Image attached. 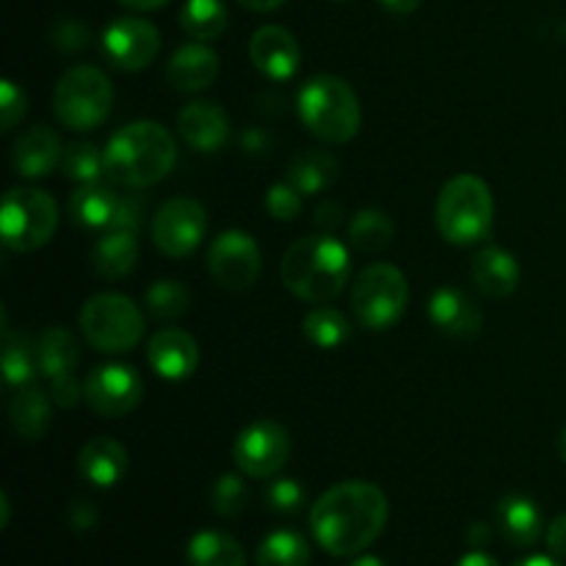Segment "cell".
I'll use <instances>...</instances> for the list:
<instances>
[{
	"mask_svg": "<svg viewBox=\"0 0 566 566\" xmlns=\"http://www.w3.org/2000/svg\"><path fill=\"white\" fill-rule=\"evenodd\" d=\"M282 282L302 302L326 304L340 296L352 276L348 249L329 232L298 238L282 258Z\"/></svg>",
	"mask_w": 566,
	"mask_h": 566,
	"instance_id": "3957f363",
	"label": "cell"
},
{
	"mask_svg": "<svg viewBox=\"0 0 566 566\" xmlns=\"http://www.w3.org/2000/svg\"><path fill=\"white\" fill-rule=\"evenodd\" d=\"M337 177H340V164H337L335 155L324 153V149H304V153L293 155L285 171V180L302 197L324 193L326 188L335 186Z\"/></svg>",
	"mask_w": 566,
	"mask_h": 566,
	"instance_id": "cb8c5ba5",
	"label": "cell"
},
{
	"mask_svg": "<svg viewBox=\"0 0 566 566\" xmlns=\"http://www.w3.org/2000/svg\"><path fill=\"white\" fill-rule=\"evenodd\" d=\"M61 171L81 186L83 182H97L99 175H105V155L94 144H70L64 149V158H61Z\"/></svg>",
	"mask_w": 566,
	"mask_h": 566,
	"instance_id": "d590c367",
	"label": "cell"
},
{
	"mask_svg": "<svg viewBox=\"0 0 566 566\" xmlns=\"http://www.w3.org/2000/svg\"><path fill=\"white\" fill-rule=\"evenodd\" d=\"M379 3L385 6V9L390 11V14L407 17V14H412L415 9H418L420 0H379Z\"/></svg>",
	"mask_w": 566,
	"mask_h": 566,
	"instance_id": "f907efd6",
	"label": "cell"
},
{
	"mask_svg": "<svg viewBox=\"0 0 566 566\" xmlns=\"http://www.w3.org/2000/svg\"><path fill=\"white\" fill-rule=\"evenodd\" d=\"M142 392V376L127 365H99L83 385V398L99 418H125L138 407Z\"/></svg>",
	"mask_w": 566,
	"mask_h": 566,
	"instance_id": "5bb4252c",
	"label": "cell"
},
{
	"mask_svg": "<svg viewBox=\"0 0 566 566\" xmlns=\"http://www.w3.org/2000/svg\"><path fill=\"white\" fill-rule=\"evenodd\" d=\"M208 230L205 205L191 197L169 199L158 208L153 219V243L166 258H188L202 243Z\"/></svg>",
	"mask_w": 566,
	"mask_h": 566,
	"instance_id": "30bf717a",
	"label": "cell"
},
{
	"mask_svg": "<svg viewBox=\"0 0 566 566\" xmlns=\"http://www.w3.org/2000/svg\"><path fill=\"white\" fill-rule=\"evenodd\" d=\"M59 205L39 188H11L0 208V232L11 252H33L53 238Z\"/></svg>",
	"mask_w": 566,
	"mask_h": 566,
	"instance_id": "9c48e42d",
	"label": "cell"
},
{
	"mask_svg": "<svg viewBox=\"0 0 566 566\" xmlns=\"http://www.w3.org/2000/svg\"><path fill=\"white\" fill-rule=\"evenodd\" d=\"M119 3L133 11H155V9H164L169 0H119Z\"/></svg>",
	"mask_w": 566,
	"mask_h": 566,
	"instance_id": "816d5d0a",
	"label": "cell"
},
{
	"mask_svg": "<svg viewBox=\"0 0 566 566\" xmlns=\"http://www.w3.org/2000/svg\"><path fill=\"white\" fill-rule=\"evenodd\" d=\"M238 3L247 6L249 11H274V9H280L285 0H238Z\"/></svg>",
	"mask_w": 566,
	"mask_h": 566,
	"instance_id": "f5cc1de1",
	"label": "cell"
},
{
	"mask_svg": "<svg viewBox=\"0 0 566 566\" xmlns=\"http://www.w3.org/2000/svg\"><path fill=\"white\" fill-rule=\"evenodd\" d=\"M130 468V459L122 442L111 440V437H94L77 453V470L86 481H92L94 486H116L127 475Z\"/></svg>",
	"mask_w": 566,
	"mask_h": 566,
	"instance_id": "44dd1931",
	"label": "cell"
},
{
	"mask_svg": "<svg viewBox=\"0 0 566 566\" xmlns=\"http://www.w3.org/2000/svg\"><path fill=\"white\" fill-rule=\"evenodd\" d=\"M147 359L155 374L166 381H182L197 370L199 346L188 332L182 329H160L149 340Z\"/></svg>",
	"mask_w": 566,
	"mask_h": 566,
	"instance_id": "ac0fdd59",
	"label": "cell"
},
{
	"mask_svg": "<svg viewBox=\"0 0 566 566\" xmlns=\"http://www.w3.org/2000/svg\"><path fill=\"white\" fill-rule=\"evenodd\" d=\"M497 523L503 536L514 547H534L545 534L539 506L525 495H506L497 503Z\"/></svg>",
	"mask_w": 566,
	"mask_h": 566,
	"instance_id": "603a6c76",
	"label": "cell"
},
{
	"mask_svg": "<svg viewBox=\"0 0 566 566\" xmlns=\"http://www.w3.org/2000/svg\"><path fill=\"white\" fill-rule=\"evenodd\" d=\"M227 14L224 0H186L180 9V28L197 42H210L219 39L227 31Z\"/></svg>",
	"mask_w": 566,
	"mask_h": 566,
	"instance_id": "4dcf8cb0",
	"label": "cell"
},
{
	"mask_svg": "<svg viewBox=\"0 0 566 566\" xmlns=\"http://www.w3.org/2000/svg\"><path fill=\"white\" fill-rule=\"evenodd\" d=\"M302 208H304L302 193H298L287 180L274 182V186L265 191V210L271 213V219L293 221L298 213H302Z\"/></svg>",
	"mask_w": 566,
	"mask_h": 566,
	"instance_id": "f35d334b",
	"label": "cell"
},
{
	"mask_svg": "<svg viewBox=\"0 0 566 566\" xmlns=\"http://www.w3.org/2000/svg\"><path fill=\"white\" fill-rule=\"evenodd\" d=\"M238 147H241L247 155H263V153H269L271 136L263 130V127L252 125V127H247L241 136H238Z\"/></svg>",
	"mask_w": 566,
	"mask_h": 566,
	"instance_id": "ee69618b",
	"label": "cell"
},
{
	"mask_svg": "<svg viewBox=\"0 0 566 566\" xmlns=\"http://www.w3.org/2000/svg\"><path fill=\"white\" fill-rule=\"evenodd\" d=\"M291 457V437L274 420H254L238 434L232 459L247 479H274Z\"/></svg>",
	"mask_w": 566,
	"mask_h": 566,
	"instance_id": "8fae6325",
	"label": "cell"
},
{
	"mask_svg": "<svg viewBox=\"0 0 566 566\" xmlns=\"http://www.w3.org/2000/svg\"><path fill=\"white\" fill-rule=\"evenodd\" d=\"M103 155L105 175L116 186L147 188L169 175L177 147L171 133L158 122H133L108 138Z\"/></svg>",
	"mask_w": 566,
	"mask_h": 566,
	"instance_id": "7a4b0ae2",
	"label": "cell"
},
{
	"mask_svg": "<svg viewBox=\"0 0 566 566\" xmlns=\"http://www.w3.org/2000/svg\"><path fill=\"white\" fill-rule=\"evenodd\" d=\"M210 503H213V512L219 514V517H227V520L241 517L243 509H247L249 503V490L247 484H243L241 475L235 473L219 475L213 484V492H210Z\"/></svg>",
	"mask_w": 566,
	"mask_h": 566,
	"instance_id": "8d00e7d4",
	"label": "cell"
},
{
	"mask_svg": "<svg viewBox=\"0 0 566 566\" xmlns=\"http://www.w3.org/2000/svg\"><path fill=\"white\" fill-rule=\"evenodd\" d=\"M263 501L280 517H293L304 509V486L296 479H274L265 486Z\"/></svg>",
	"mask_w": 566,
	"mask_h": 566,
	"instance_id": "74e56055",
	"label": "cell"
},
{
	"mask_svg": "<svg viewBox=\"0 0 566 566\" xmlns=\"http://www.w3.org/2000/svg\"><path fill=\"white\" fill-rule=\"evenodd\" d=\"M392 235H396V224H392V219L385 210L365 208L348 224V241L363 254L385 252L392 243Z\"/></svg>",
	"mask_w": 566,
	"mask_h": 566,
	"instance_id": "1f68e13d",
	"label": "cell"
},
{
	"mask_svg": "<svg viewBox=\"0 0 566 566\" xmlns=\"http://www.w3.org/2000/svg\"><path fill=\"white\" fill-rule=\"evenodd\" d=\"M302 332L315 348H324V352H335V348L346 346L348 337H352V324H348L346 315L335 307H313L302 321Z\"/></svg>",
	"mask_w": 566,
	"mask_h": 566,
	"instance_id": "f546056e",
	"label": "cell"
},
{
	"mask_svg": "<svg viewBox=\"0 0 566 566\" xmlns=\"http://www.w3.org/2000/svg\"><path fill=\"white\" fill-rule=\"evenodd\" d=\"M409 304V282L401 269L390 263H374L363 269L352 287L354 318L365 329L385 332L401 321Z\"/></svg>",
	"mask_w": 566,
	"mask_h": 566,
	"instance_id": "52a82bcc",
	"label": "cell"
},
{
	"mask_svg": "<svg viewBox=\"0 0 566 566\" xmlns=\"http://www.w3.org/2000/svg\"><path fill=\"white\" fill-rule=\"evenodd\" d=\"M39 374L36 343L22 332L3 329V379L9 387H22Z\"/></svg>",
	"mask_w": 566,
	"mask_h": 566,
	"instance_id": "d6a6232c",
	"label": "cell"
},
{
	"mask_svg": "<svg viewBox=\"0 0 566 566\" xmlns=\"http://www.w3.org/2000/svg\"><path fill=\"white\" fill-rule=\"evenodd\" d=\"M210 276L227 291H247L258 282L263 254L258 241L243 230H227L213 241L208 252Z\"/></svg>",
	"mask_w": 566,
	"mask_h": 566,
	"instance_id": "7c38bea8",
	"label": "cell"
},
{
	"mask_svg": "<svg viewBox=\"0 0 566 566\" xmlns=\"http://www.w3.org/2000/svg\"><path fill=\"white\" fill-rule=\"evenodd\" d=\"M468 539H470V545L475 547V551H484V547L490 545V539H492V531H490V525H486V523H475L473 528H470Z\"/></svg>",
	"mask_w": 566,
	"mask_h": 566,
	"instance_id": "c3c4849f",
	"label": "cell"
},
{
	"mask_svg": "<svg viewBox=\"0 0 566 566\" xmlns=\"http://www.w3.org/2000/svg\"><path fill=\"white\" fill-rule=\"evenodd\" d=\"M191 307V293L177 280H158L147 291V310L160 321L182 318Z\"/></svg>",
	"mask_w": 566,
	"mask_h": 566,
	"instance_id": "e575fe53",
	"label": "cell"
},
{
	"mask_svg": "<svg viewBox=\"0 0 566 566\" xmlns=\"http://www.w3.org/2000/svg\"><path fill=\"white\" fill-rule=\"evenodd\" d=\"M70 525L77 531H88L97 525V509L86 501H75L70 506Z\"/></svg>",
	"mask_w": 566,
	"mask_h": 566,
	"instance_id": "7dc6e473",
	"label": "cell"
},
{
	"mask_svg": "<svg viewBox=\"0 0 566 566\" xmlns=\"http://www.w3.org/2000/svg\"><path fill=\"white\" fill-rule=\"evenodd\" d=\"M36 365L44 379H59V376L75 374L81 365V348L75 335L64 326H50L36 337Z\"/></svg>",
	"mask_w": 566,
	"mask_h": 566,
	"instance_id": "4316f807",
	"label": "cell"
},
{
	"mask_svg": "<svg viewBox=\"0 0 566 566\" xmlns=\"http://www.w3.org/2000/svg\"><path fill=\"white\" fill-rule=\"evenodd\" d=\"M9 418L17 434L28 442H36L48 434L50 426V401L44 390L33 381L17 387L9 403Z\"/></svg>",
	"mask_w": 566,
	"mask_h": 566,
	"instance_id": "484cf974",
	"label": "cell"
},
{
	"mask_svg": "<svg viewBox=\"0 0 566 566\" xmlns=\"http://www.w3.org/2000/svg\"><path fill=\"white\" fill-rule=\"evenodd\" d=\"M313 221H315V227H321V230H326V232L337 230V227H340V221H343V205L326 199V202H321L318 208H315Z\"/></svg>",
	"mask_w": 566,
	"mask_h": 566,
	"instance_id": "f6af8a7d",
	"label": "cell"
},
{
	"mask_svg": "<svg viewBox=\"0 0 566 566\" xmlns=\"http://www.w3.org/2000/svg\"><path fill=\"white\" fill-rule=\"evenodd\" d=\"M429 318L442 335L473 337L481 329V310L459 287H437L429 298Z\"/></svg>",
	"mask_w": 566,
	"mask_h": 566,
	"instance_id": "d6986e66",
	"label": "cell"
},
{
	"mask_svg": "<svg viewBox=\"0 0 566 566\" xmlns=\"http://www.w3.org/2000/svg\"><path fill=\"white\" fill-rule=\"evenodd\" d=\"M61 158H64V147H61L59 133L42 125L22 133L11 149V166L25 180H42L53 175L55 166H61Z\"/></svg>",
	"mask_w": 566,
	"mask_h": 566,
	"instance_id": "2e32d148",
	"label": "cell"
},
{
	"mask_svg": "<svg viewBox=\"0 0 566 566\" xmlns=\"http://www.w3.org/2000/svg\"><path fill=\"white\" fill-rule=\"evenodd\" d=\"M160 50V33L142 17H119L103 31V53L122 72L147 70Z\"/></svg>",
	"mask_w": 566,
	"mask_h": 566,
	"instance_id": "4fadbf2b",
	"label": "cell"
},
{
	"mask_svg": "<svg viewBox=\"0 0 566 566\" xmlns=\"http://www.w3.org/2000/svg\"><path fill=\"white\" fill-rule=\"evenodd\" d=\"M114 105V86L97 66H72L59 77L53 92V111L61 125L72 130H94L103 125Z\"/></svg>",
	"mask_w": 566,
	"mask_h": 566,
	"instance_id": "8992f818",
	"label": "cell"
},
{
	"mask_svg": "<svg viewBox=\"0 0 566 566\" xmlns=\"http://www.w3.org/2000/svg\"><path fill=\"white\" fill-rule=\"evenodd\" d=\"M434 216L440 235L453 247L484 241L495 219L490 186L475 175H457L442 186Z\"/></svg>",
	"mask_w": 566,
	"mask_h": 566,
	"instance_id": "5b68a950",
	"label": "cell"
},
{
	"mask_svg": "<svg viewBox=\"0 0 566 566\" xmlns=\"http://www.w3.org/2000/svg\"><path fill=\"white\" fill-rule=\"evenodd\" d=\"M249 59L260 75L271 81H291L302 66V48L287 28L263 25L249 42Z\"/></svg>",
	"mask_w": 566,
	"mask_h": 566,
	"instance_id": "9a60e30c",
	"label": "cell"
},
{
	"mask_svg": "<svg viewBox=\"0 0 566 566\" xmlns=\"http://www.w3.org/2000/svg\"><path fill=\"white\" fill-rule=\"evenodd\" d=\"M0 509H3V517H0V528H6V525H9V512H11V509H9V495H6V492H3V495H0Z\"/></svg>",
	"mask_w": 566,
	"mask_h": 566,
	"instance_id": "9f6ffc18",
	"label": "cell"
},
{
	"mask_svg": "<svg viewBox=\"0 0 566 566\" xmlns=\"http://www.w3.org/2000/svg\"><path fill=\"white\" fill-rule=\"evenodd\" d=\"M348 566H387V562H381L379 556H357Z\"/></svg>",
	"mask_w": 566,
	"mask_h": 566,
	"instance_id": "11a10c76",
	"label": "cell"
},
{
	"mask_svg": "<svg viewBox=\"0 0 566 566\" xmlns=\"http://www.w3.org/2000/svg\"><path fill=\"white\" fill-rule=\"evenodd\" d=\"M313 553H310L307 539L296 531H274L265 536L258 547V566H310Z\"/></svg>",
	"mask_w": 566,
	"mask_h": 566,
	"instance_id": "836d02e7",
	"label": "cell"
},
{
	"mask_svg": "<svg viewBox=\"0 0 566 566\" xmlns=\"http://www.w3.org/2000/svg\"><path fill=\"white\" fill-rule=\"evenodd\" d=\"M0 116H3V130H11L25 116V92L14 81L0 83Z\"/></svg>",
	"mask_w": 566,
	"mask_h": 566,
	"instance_id": "b9f144b4",
	"label": "cell"
},
{
	"mask_svg": "<svg viewBox=\"0 0 566 566\" xmlns=\"http://www.w3.org/2000/svg\"><path fill=\"white\" fill-rule=\"evenodd\" d=\"M453 566H501V564H497V558H492L490 553L473 551V553H468V556L459 558Z\"/></svg>",
	"mask_w": 566,
	"mask_h": 566,
	"instance_id": "681fc988",
	"label": "cell"
},
{
	"mask_svg": "<svg viewBox=\"0 0 566 566\" xmlns=\"http://www.w3.org/2000/svg\"><path fill=\"white\" fill-rule=\"evenodd\" d=\"M545 542L547 547H551L553 556L566 558V514H558V517L547 525Z\"/></svg>",
	"mask_w": 566,
	"mask_h": 566,
	"instance_id": "bcb514c9",
	"label": "cell"
},
{
	"mask_svg": "<svg viewBox=\"0 0 566 566\" xmlns=\"http://www.w3.org/2000/svg\"><path fill=\"white\" fill-rule=\"evenodd\" d=\"M219 55L210 48H205L202 42L186 44V48L177 50L175 55L166 64V81L171 83V88L177 92H202L210 83L219 77Z\"/></svg>",
	"mask_w": 566,
	"mask_h": 566,
	"instance_id": "ffe728a7",
	"label": "cell"
},
{
	"mask_svg": "<svg viewBox=\"0 0 566 566\" xmlns=\"http://www.w3.org/2000/svg\"><path fill=\"white\" fill-rule=\"evenodd\" d=\"M119 197L103 182H83L70 197V216L83 230H108Z\"/></svg>",
	"mask_w": 566,
	"mask_h": 566,
	"instance_id": "83f0119b",
	"label": "cell"
},
{
	"mask_svg": "<svg viewBox=\"0 0 566 566\" xmlns=\"http://www.w3.org/2000/svg\"><path fill=\"white\" fill-rule=\"evenodd\" d=\"M83 337L103 354H125L144 337V315L122 293H97L81 310Z\"/></svg>",
	"mask_w": 566,
	"mask_h": 566,
	"instance_id": "ba28073f",
	"label": "cell"
},
{
	"mask_svg": "<svg viewBox=\"0 0 566 566\" xmlns=\"http://www.w3.org/2000/svg\"><path fill=\"white\" fill-rule=\"evenodd\" d=\"M177 130L197 153H216L230 138V119L216 103L197 99V103L182 105V111L177 114Z\"/></svg>",
	"mask_w": 566,
	"mask_h": 566,
	"instance_id": "e0dca14e",
	"label": "cell"
},
{
	"mask_svg": "<svg viewBox=\"0 0 566 566\" xmlns=\"http://www.w3.org/2000/svg\"><path fill=\"white\" fill-rule=\"evenodd\" d=\"M138 260V241L133 232L105 230L103 238L92 247V271L99 280H122L136 269Z\"/></svg>",
	"mask_w": 566,
	"mask_h": 566,
	"instance_id": "d4e9b609",
	"label": "cell"
},
{
	"mask_svg": "<svg viewBox=\"0 0 566 566\" xmlns=\"http://www.w3.org/2000/svg\"><path fill=\"white\" fill-rule=\"evenodd\" d=\"M470 276L486 298H506L517 291L520 265L506 249L486 247L470 263Z\"/></svg>",
	"mask_w": 566,
	"mask_h": 566,
	"instance_id": "7402d4cb",
	"label": "cell"
},
{
	"mask_svg": "<svg viewBox=\"0 0 566 566\" xmlns=\"http://www.w3.org/2000/svg\"><path fill=\"white\" fill-rule=\"evenodd\" d=\"M144 221V197L142 193H127V197H119V205H116L114 221H111L108 230H122L138 235Z\"/></svg>",
	"mask_w": 566,
	"mask_h": 566,
	"instance_id": "ab89813d",
	"label": "cell"
},
{
	"mask_svg": "<svg viewBox=\"0 0 566 566\" xmlns=\"http://www.w3.org/2000/svg\"><path fill=\"white\" fill-rule=\"evenodd\" d=\"M50 39H53V44L61 53H77V50H83L88 44V28L81 20L66 17V20L55 22Z\"/></svg>",
	"mask_w": 566,
	"mask_h": 566,
	"instance_id": "60d3db41",
	"label": "cell"
},
{
	"mask_svg": "<svg viewBox=\"0 0 566 566\" xmlns=\"http://www.w3.org/2000/svg\"><path fill=\"white\" fill-rule=\"evenodd\" d=\"M188 564L191 566H247V553L224 531H199L188 542Z\"/></svg>",
	"mask_w": 566,
	"mask_h": 566,
	"instance_id": "f1b7e54d",
	"label": "cell"
},
{
	"mask_svg": "<svg viewBox=\"0 0 566 566\" xmlns=\"http://www.w3.org/2000/svg\"><path fill=\"white\" fill-rule=\"evenodd\" d=\"M81 385H77L75 374L59 376V379H50V398L55 401V407L72 409L81 401Z\"/></svg>",
	"mask_w": 566,
	"mask_h": 566,
	"instance_id": "7bdbcfd3",
	"label": "cell"
},
{
	"mask_svg": "<svg viewBox=\"0 0 566 566\" xmlns=\"http://www.w3.org/2000/svg\"><path fill=\"white\" fill-rule=\"evenodd\" d=\"M558 451H562V459H564V464H566V426H564V431H562V440H558Z\"/></svg>",
	"mask_w": 566,
	"mask_h": 566,
	"instance_id": "6f0895ef",
	"label": "cell"
},
{
	"mask_svg": "<svg viewBox=\"0 0 566 566\" xmlns=\"http://www.w3.org/2000/svg\"><path fill=\"white\" fill-rule=\"evenodd\" d=\"M514 566H562L556 562V558H551V556H528V558H523V562H517Z\"/></svg>",
	"mask_w": 566,
	"mask_h": 566,
	"instance_id": "db71d44e",
	"label": "cell"
},
{
	"mask_svg": "<svg viewBox=\"0 0 566 566\" xmlns=\"http://www.w3.org/2000/svg\"><path fill=\"white\" fill-rule=\"evenodd\" d=\"M387 517L390 503L379 486L370 481H343L313 503L310 531L332 556H359L379 539Z\"/></svg>",
	"mask_w": 566,
	"mask_h": 566,
	"instance_id": "6da1fadb",
	"label": "cell"
},
{
	"mask_svg": "<svg viewBox=\"0 0 566 566\" xmlns=\"http://www.w3.org/2000/svg\"><path fill=\"white\" fill-rule=\"evenodd\" d=\"M298 116L321 142L346 144L357 136L363 108L357 92L343 77L315 75L298 92Z\"/></svg>",
	"mask_w": 566,
	"mask_h": 566,
	"instance_id": "277c9868",
	"label": "cell"
}]
</instances>
